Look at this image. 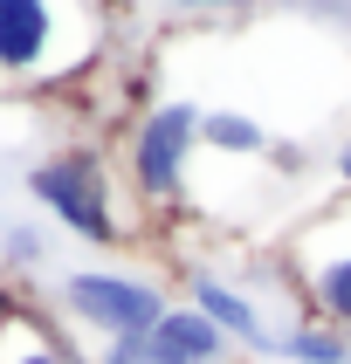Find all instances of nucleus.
<instances>
[{"label":"nucleus","instance_id":"nucleus-1","mask_svg":"<svg viewBox=\"0 0 351 364\" xmlns=\"http://www.w3.org/2000/svg\"><path fill=\"white\" fill-rule=\"evenodd\" d=\"M90 21L76 0H0V76H62L76 69Z\"/></svg>","mask_w":351,"mask_h":364},{"label":"nucleus","instance_id":"nucleus-2","mask_svg":"<svg viewBox=\"0 0 351 364\" xmlns=\"http://www.w3.org/2000/svg\"><path fill=\"white\" fill-rule=\"evenodd\" d=\"M28 193H35L62 227H76L83 241H110L117 220H110V172H103L97 151H56L28 172Z\"/></svg>","mask_w":351,"mask_h":364},{"label":"nucleus","instance_id":"nucleus-3","mask_svg":"<svg viewBox=\"0 0 351 364\" xmlns=\"http://www.w3.org/2000/svg\"><path fill=\"white\" fill-rule=\"evenodd\" d=\"M62 303L69 316H83L90 330H103L110 344L117 337H152L165 316V296L152 282H131V275H97V268H83V275H62Z\"/></svg>","mask_w":351,"mask_h":364},{"label":"nucleus","instance_id":"nucleus-4","mask_svg":"<svg viewBox=\"0 0 351 364\" xmlns=\"http://www.w3.org/2000/svg\"><path fill=\"white\" fill-rule=\"evenodd\" d=\"M193 138H200V110L193 103H159L138 124V138H131V179H138L145 200H172L179 193Z\"/></svg>","mask_w":351,"mask_h":364},{"label":"nucleus","instance_id":"nucleus-5","mask_svg":"<svg viewBox=\"0 0 351 364\" xmlns=\"http://www.w3.org/2000/svg\"><path fill=\"white\" fill-rule=\"evenodd\" d=\"M303 289L337 330H351V213L317 220V234L303 241Z\"/></svg>","mask_w":351,"mask_h":364},{"label":"nucleus","instance_id":"nucleus-6","mask_svg":"<svg viewBox=\"0 0 351 364\" xmlns=\"http://www.w3.org/2000/svg\"><path fill=\"white\" fill-rule=\"evenodd\" d=\"M221 358H227V337L200 309H165L159 330L145 337V364H221Z\"/></svg>","mask_w":351,"mask_h":364},{"label":"nucleus","instance_id":"nucleus-7","mask_svg":"<svg viewBox=\"0 0 351 364\" xmlns=\"http://www.w3.org/2000/svg\"><path fill=\"white\" fill-rule=\"evenodd\" d=\"M193 309H200L221 337H248V344H262V337H255V330H262V323H255V309H248L227 282H214V275H200V282H193Z\"/></svg>","mask_w":351,"mask_h":364},{"label":"nucleus","instance_id":"nucleus-8","mask_svg":"<svg viewBox=\"0 0 351 364\" xmlns=\"http://www.w3.org/2000/svg\"><path fill=\"white\" fill-rule=\"evenodd\" d=\"M268 344L283 350V358H296V364H351V337H337L324 323H303V330H289V337H268Z\"/></svg>","mask_w":351,"mask_h":364},{"label":"nucleus","instance_id":"nucleus-9","mask_svg":"<svg viewBox=\"0 0 351 364\" xmlns=\"http://www.w3.org/2000/svg\"><path fill=\"white\" fill-rule=\"evenodd\" d=\"M200 138L214 144V151H234V159H248V151H262L268 131L255 117H241V110H214V117H200Z\"/></svg>","mask_w":351,"mask_h":364},{"label":"nucleus","instance_id":"nucleus-10","mask_svg":"<svg viewBox=\"0 0 351 364\" xmlns=\"http://www.w3.org/2000/svg\"><path fill=\"white\" fill-rule=\"evenodd\" d=\"M7 255H14V262H35V255H41V241L28 234V227H7Z\"/></svg>","mask_w":351,"mask_h":364},{"label":"nucleus","instance_id":"nucleus-11","mask_svg":"<svg viewBox=\"0 0 351 364\" xmlns=\"http://www.w3.org/2000/svg\"><path fill=\"white\" fill-rule=\"evenodd\" d=\"M14 364H76V358H69V350H56V344H35V350H21Z\"/></svg>","mask_w":351,"mask_h":364},{"label":"nucleus","instance_id":"nucleus-12","mask_svg":"<svg viewBox=\"0 0 351 364\" xmlns=\"http://www.w3.org/2000/svg\"><path fill=\"white\" fill-rule=\"evenodd\" d=\"M165 7H200L206 14V7H227V0H165Z\"/></svg>","mask_w":351,"mask_h":364},{"label":"nucleus","instance_id":"nucleus-13","mask_svg":"<svg viewBox=\"0 0 351 364\" xmlns=\"http://www.w3.org/2000/svg\"><path fill=\"white\" fill-rule=\"evenodd\" d=\"M337 179H345V186H351V144H345V159H337Z\"/></svg>","mask_w":351,"mask_h":364}]
</instances>
